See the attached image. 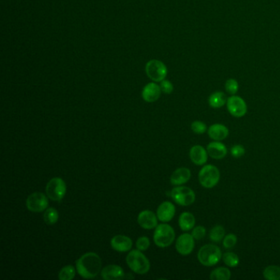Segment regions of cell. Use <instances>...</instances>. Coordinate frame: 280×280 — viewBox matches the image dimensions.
I'll return each instance as SVG.
<instances>
[{"instance_id": "obj_9", "label": "cell", "mask_w": 280, "mask_h": 280, "mask_svg": "<svg viewBox=\"0 0 280 280\" xmlns=\"http://www.w3.org/2000/svg\"><path fill=\"white\" fill-rule=\"evenodd\" d=\"M26 206L30 211L34 213L45 211L49 206V201L47 196L42 192L32 193L26 201Z\"/></svg>"}, {"instance_id": "obj_21", "label": "cell", "mask_w": 280, "mask_h": 280, "mask_svg": "<svg viewBox=\"0 0 280 280\" xmlns=\"http://www.w3.org/2000/svg\"><path fill=\"white\" fill-rule=\"evenodd\" d=\"M178 225L182 231L192 229L196 225V219L190 212H183L178 219Z\"/></svg>"}, {"instance_id": "obj_25", "label": "cell", "mask_w": 280, "mask_h": 280, "mask_svg": "<svg viewBox=\"0 0 280 280\" xmlns=\"http://www.w3.org/2000/svg\"><path fill=\"white\" fill-rule=\"evenodd\" d=\"M225 237V230L221 225L214 226L210 232V239L214 243H220Z\"/></svg>"}, {"instance_id": "obj_12", "label": "cell", "mask_w": 280, "mask_h": 280, "mask_svg": "<svg viewBox=\"0 0 280 280\" xmlns=\"http://www.w3.org/2000/svg\"><path fill=\"white\" fill-rule=\"evenodd\" d=\"M138 225L144 229H153L158 225V217L151 210H143L138 214Z\"/></svg>"}, {"instance_id": "obj_31", "label": "cell", "mask_w": 280, "mask_h": 280, "mask_svg": "<svg viewBox=\"0 0 280 280\" xmlns=\"http://www.w3.org/2000/svg\"><path fill=\"white\" fill-rule=\"evenodd\" d=\"M191 128L196 134H204L207 131V126L205 122L201 121L193 122L191 125Z\"/></svg>"}, {"instance_id": "obj_24", "label": "cell", "mask_w": 280, "mask_h": 280, "mask_svg": "<svg viewBox=\"0 0 280 280\" xmlns=\"http://www.w3.org/2000/svg\"><path fill=\"white\" fill-rule=\"evenodd\" d=\"M263 276L267 280H280V267L269 265L263 271Z\"/></svg>"}, {"instance_id": "obj_29", "label": "cell", "mask_w": 280, "mask_h": 280, "mask_svg": "<svg viewBox=\"0 0 280 280\" xmlns=\"http://www.w3.org/2000/svg\"><path fill=\"white\" fill-rule=\"evenodd\" d=\"M225 89L230 95H235L239 89V84H238V81L233 79V78L227 80V82H225Z\"/></svg>"}, {"instance_id": "obj_4", "label": "cell", "mask_w": 280, "mask_h": 280, "mask_svg": "<svg viewBox=\"0 0 280 280\" xmlns=\"http://www.w3.org/2000/svg\"><path fill=\"white\" fill-rule=\"evenodd\" d=\"M175 239V229L167 224L157 225L154 233V242L161 248L170 246Z\"/></svg>"}, {"instance_id": "obj_26", "label": "cell", "mask_w": 280, "mask_h": 280, "mask_svg": "<svg viewBox=\"0 0 280 280\" xmlns=\"http://www.w3.org/2000/svg\"><path fill=\"white\" fill-rule=\"evenodd\" d=\"M58 218L59 215L57 210L54 208H48L45 210L44 213V220L45 224L49 225H55L56 223L58 222Z\"/></svg>"}, {"instance_id": "obj_35", "label": "cell", "mask_w": 280, "mask_h": 280, "mask_svg": "<svg viewBox=\"0 0 280 280\" xmlns=\"http://www.w3.org/2000/svg\"><path fill=\"white\" fill-rule=\"evenodd\" d=\"M160 88H161L162 92L164 94H171L174 91V85L172 82H169L168 80H163L160 82Z\"/></svg>"}, {"instance_id": "obj_18", "label": "cell", "mask_w": 280, "mask_h": 280, "mask_svg": "<svg viewBox=\"0 0 280 280\" xmlns=\"http://www.w3.org/2000/svg\"><path fill=\"white\" fill-rule=\"evenodd\" d=\"M207 152L212 159H224L227 156V147L219 140H214L207 145Z\"/></svg>"}, {"instance_id": "obj_30", "label": "cell", "mask_w": 280, "mask_h": 280, "mask_svg": "<svg viewBox=\"0 0 280 280\" xmlns=\"http://www.w3.org/2000/svg\"><path fill=\"white\" fill-rule=\"evenodd\" d=\"M238 242V238L235 234L229 233L227 236H225L223 239V246L226 249H232L235 246Z\"/></svg>"}, {"instance_id": "obj_28", "label": "cell", "mask_w": 280, "mask_h": 280, "mask_svg": "<svg viewBox=\"0 0 280 280\" xmlns=\"http://www.w3.org/2000/svg\"><path fill=\"white\" fill-rule=\"evenodd\" d=\"M222 257L225 264L227 266L232 267V268L238 266V264H239V262H240V260H239L238 255L233 253V252H226V253L223 255Z\"/></svg>"}, {"instance_id": "obj_23", "label": "cell", "mask_w": 280, "mask_h": 280, "mask_svg": "<svg viewBox=\"0 0 280 280\" xmlns=\"http://www.w3.org/2000/svg\"><path fill=\"white\" fill-rule=\"evenodd\" d=\"M231 272L226 267H219L214 269L210 275L211 280H229Z\"/></svg>"}, {"instance_id": "obj_33", "label": "cell", "mask_w": 280, "mask_h": 280, "mask_svg": "<svg viewBox=\"0 0 280 280\" xmlns=\"http://www.w3.org/2000/svg\"><path fill=\"white\" fill-rule=\"evenodd\" d=\"M206 233V230L205 227H203V226H197V227L193 228L192 235L196 240H201L202 238H205Z\"/></svg>"}, {"instance_id": "obj_7", "label": "cell", "mask_w": 280, "mask_h": 280, "mask_svg": "<svg viewBox=\"0 0 280 280\" xmlns=\"http://www.w3.org/2000/svg\"><path fill=\"white\" fill-rule=\"evenodd\" d=\"M145 72L150 79L155 82H161L168 74V69L161 61L152 59L145 65Z\"/></svg>"}, {"instance_id": "obj_13", "label": "cell", "mask_w": 280, "mask_h": 280, "mask_svg": "<svg viewBox=\"0 0 280 280\" xmlns=\"http://www.w3.org/2000/svg\"><path fill=\"white\" fill-rule=\"evenodd\" d=\"M161 88L159 85L156 84V82H151L145 86L143 88L141 96L145 102L153 103L159 100L161 95Z\"/></svg>"}, {"instance_id": "obj_10", "label": "cell", "mask_w": 280, "mask_h": 280, "mask_svg": "<svg viewBox=\"0 0 280 280\" xmlns=\"http://www.w3.org/2000/svg\"><path fill=\"white\" fill-rule=\"evenodd\" d=\"M227 108L231 115L235 118L245 116L247 112L246 102L240 96L232 95L227 101Z\"/></svg>"}, {"instance_id": "obj_2", "label": "cell", "mask_w": 280, "mask_h": 280, "mask_svg": "<svg viewBox=\"0 0 280 280\" xmlns=\"http://www.w3.org/2000/svg\"><path fill=\"white\" fill-rule=\"evenodd\" d=\"M130 269L138 275H145L151 269V264L147 257L140 250H132L126 258Z\"/></svg>"}, {"instance_id": "obj_27", "label": "cell", "mask_w": 280, "mask_h": 280, "mask_svg": "<svg viewBox=\"0 0 280 280\" xmlns=\"http://www.w3.org/2000/svg\"><path fill=\"white\" fill-rule=\"evenodd\" d=\"M76 270L71 264L63 267L58 273V279L60 280H71L74 279Z\"/></svg>"}, {"instance_id": "obj_19", "label": "cell", "mask_w": 280, "mask_h": 280, "mask_svg": "<svg viewBox=\"0 0 280 280\" xmlns=\"http://www.w3.org/2000/svg\"><path fill=\"white\" fill-rule=\"evenodd\" d=\"M190 169L185 167L178 168L173 173L170 177V182L172 185L180 186L185 184L191 178Z\"/></svg>"}, {"instance_id": "obj_20", "label": "cell", "mask_w": 280, "mask_h": 280, "mask_svg": "<svg viewBox=\"0 0 280 280\" xmlns=\"http://www.w3.org/2000/svg\"><path fill=\"white\" fill-rule=\"evenodd\" d=\"M229 134L228 127L225 125L216 123L213 124L208 129V135L212 140H225Z\"/></svg>"}, {"instance_id": "obj_1", "label": "cell", "mask_w": 280, "mask_h": 280, "mask_svg": "<svg viewBox=\"0 0 280 280\" xmlns=\"http://www.w3.org/2000/svg\"><path fill=\"white\" fill-rule=\"evenodd\" d=\"M102 261L98 254L88 252L82 255L76 262V269L81 277L87 280L94 279L100 274Z\"/></svg>"}, {"instance_id": "obj_11", "label": "cell", "mask_w": 280, "mask_h": 280, "mask_svg": "<svg viewBox=\"0 0 280 280\" xmlns=\"http://www.w3.org/2000/svg\"><path fill=\"white\" fill-rule=\"evenodd\" d=\"M195 238L192 234L183 233L176 241V250L182 256H188L192 252L195 247Z\"/></svg>"}, {"instance_id": "obj_5", "label": "cell", "mask_w": 280, "mask_h": 280, "mask_svg": "<svg viewBox=\"0 0 280 280\" xmlns=\"http://www.w3.org/2000/svg\"><path fill=\"white\" fill-rule=\"evenodd\" d=\"M199 182L205 188H212L218 184L220 179L219 169L212 164H207L200 170L198 175Z\"/></svg>"}, {"instance_id": "obj_3", "label": "cell", "mask_w": 280, "mask_h": 280, "mask_svg": "<svg viewBox=\"0 0 280 280\" xmlns=\"http://www.w3.org/2000/svg\"><path fill=\"white\" fill-rule=\"evenodd\" d=\"M197 258L199 262L205 266H213L220 262L222 252L219 246L206 244L199 250Z\"/></svg>"}, {"instance_id": "obj_6", "label": "cell", "mask_w": 280, "mask_h": 280, "mask_svg": "<svg viewBox=\"0 0 280 280\" xmlns=\"http://www.w3.org/2000/svg\"><path fill=\"white\" fill-rule=\"evenodd\" d=\"M45 192L48 197L51 199V201L59 202L66 195V183L61 177H53L48 182Z\"/></svg>"}, {"instance_id": "obj_16", "label": "cell", "mask_w": 280, "mask_h": 280, "mask_svg": "<svg viewBox=\"0 0 280 280\" xmlns=\"http://www.w3.org/2000/svg\"><path fill=\"white\" fill-rule=\"evenodd\" d=\"M112 248L119 252H126L132 249V240L125 235H116L110 241Z\"/></svg>"}, {"instance_id": "obj_22", "label": "cell", "mask_w": 280, "mask_h": 280, "mask_svg": "<svg viewBox=\"0 0 280 280\" xmlns=\"http://www.w3.org/2000/svg\"><path fill=\"white\" fill-rule=\"evenodd\" d=\"M228 99L225 93L221 91H216L213 93L209 97V105L214 108H221L227 104Z\"/></svg>"}, {"instance_id": "obj_32", "label": "cell", "mask_w": 280, "mask_h": 280, "mask_svg": "<svg viewBox=\"0 0 280 280\" xmlns=\"http://www.w3.org/2000/svg\"><path fill=\"white\" fill-rule=\"evenodd\" d=\"M151 242L147 237H140L136 242V246L140 251H146L150 247Z\"/></svg>"}, {"instance_id": "obj_34", "label": "cell", "mask_w": 280, "mask_h": 280, "mask_svg": "<svg viewBox=\"0 0 280 280\" xmlns=\"http://www.w3.org/2000/svg\"><path fill=\"white\" fill-rule=\"evenodd\" d=\"M245 152H246L245 148L242 145H233V147L231 148V155L234 158H240L245 155Z\"/></svg>"}, {"instance_id": "obj_15", "label": "cell", "mask_w": 280, "mask_h": 280, "mask_svg": "<svg viewBox=\"0 0 280 280\" xmlns=\"http://www.w3.org/2000/svg\"><path fill=\"white\" fill-rule=\"evenodd\" d=\"M175 212H176V210H175V205L169 201H164L159 205L156 214L159 221L168 223L173 220V218L175 215Z\"/></svg>"}, {"instance_id": "obj_8", "label": "cell", "mask_w": 280, "mask_h": 280, "mask_svg": "<svg viewBox=\"0 0 280 280\" xmlns=\"http://www.w3.org/2000/svg\"><path fill=\"white\" fill-rule=\"evenodd\" d=\"M170 196L179 206H190L196 201V194L194 191L188 187H176L171 191Z\"/></svg>"}, {"instance_id": "obj_17", "label": "cell", "mask_w": 280, "mask_h": 280, "mask_svg": "<svg viewBox=\"0 0 280 280\" xmlns=\"http://www.w3.org/2000/svg\"><path fill=\"white\" fill-rule=\"evenodd\" d=\"M190 159L193 164L196 165H203L206 164L208 159V152L207 150L201 145H196L192 146L190 150Z\"/></svg>"}, {"instance_id": "obj_14", "label": "cell", "mask_w": 280, "mask_h": 280, "mask_svg": "<svg viewBox=\"0 0 280 280\" xmlns=\"http://www.w3.org/2000/svg\"><path fill=\"white\" fill-rule=\"evenodd\" d=\"M101 277L105 280H120L126 278L124 270L117 264H108L101 270Z\"/></svg>"}]
</instances>
